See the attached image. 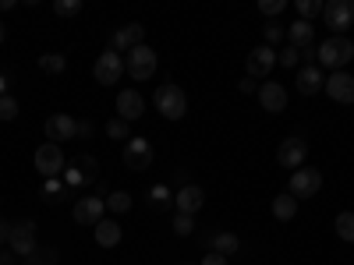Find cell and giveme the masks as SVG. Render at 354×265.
<instances>
[{
	"label": "cell",
	"mask_w": 354,
	"mask_h": 265,
	"mask_svg": "<svg viewBox=\"0 0 354 265\" xmlns=\"http://www.w3.org/2000/svg\"><path fill=\"white\" fill-rule=\"evenodd\" d=\"M153 106L167 117V121H181V117L188 113V96L177 81H163L156 88V96H153Z\"/></svg>",
	"instance_id": "6da1fadb"
},
{
	"label": "cell",
	"mask_w": 354,
	"mask_h": 265,
	"mask_svg": "<svg viewBox=\"0 0 354 265\" xmlns=\"http://www.w3.org/2000/svg\"><path fill=\"white\" fill-rule=\"evenodd\" d=\"M354 57V43L347 36H330L319 43V68H330V71H344Z\"/></svg>",
	"instance_id": "7a4b0ae2"
},
{
	"label": "cell",
	"mask_w": 354,
	"mask_h": 265,
	"mask_svg": "<svg viewBox=\"0 0 354 265\" xmlns=\"http://www.w3.org/2000/svg\"><path fill=\"white\" fill-rule=\"evenodd\" d=\"M156 68H160V61H156V50L153 46L142 43L131 53H124V75L135 78V81H149L156 75Z\"/></svg>",
	"instance_id": "3957f363"
},
{
	"label": "cell",
	"mask_w": 354,
	"mask_h": 265,
	"mask_svg": "<svg viewBox=\"0 0 354 265\" xmlns=\"http://www.w3.org/2000/svg\"><path fill=\"white\" fill-rule=\"evenodd\" d=\"M32 163H36V173L39 177H61L64 173V153H61V145H53V141H43L39 149H36V156H32Z\"/></svg>",
	"instance_id": "277c9868"
},
{
	"label": "cell",
	"mask_w": 354,
	"mask_h": 265,
	"mask_svg": "<svg viewBox=\"0 0 354 265\" xmlns=\"http://www.w3.org/2000/svg\"><path fill=\"white\" fill-rule=\"evenodd\" d=\"M121 159H124V166H128V170L142 173V170H149V166H153L156 153H153L149 138H128V141H124V153H121Z\"/></svg>",
	"instance_id": "5b68a950"
},
{
	"label": "cell",
	"mask_w": 354,
	"mask_h": 265,
	"mask_svg": "<svg viewBox=\"0 0 354 265\" xmlns=\"http://www.w3.org/2000/svg\"><path fill=\"white\" fill-rule=\"evenodd\" d=\"M121 75H124V57L117 53V50H103L96 57V64H93V78L100 85H117V81H121Z\"/></svg>",
	"instance_id": "8992f818"
},
{
	"label": "cell",
	"mask_w": 354,
	"mask_h": 265,
	"mask_svg": "<svg viewBox=\"0 0 354 265\" xmlns=\"http://www.w3.org/2000/svg\"><path fill=\"white\" fill-rule=\"evenodd\" d=\"M322 21L333 28V36H344V28L354 25V0H330L322 4Z\"/></svg>",
	"instance_id": "52a82bcc"
},
{
	"label": "cell",
	"mask_w": 354,
	"mask_h": 265,
	"mask_svg": "<svg viewBox=\"0 0 354 265\" xmlns=\"http://www.w3.org/2000/svg\"><path fill=\"white\" fill-rule=\"evenodd\" d=\"M96 170H100L96 156L82 153V156H71V159H68L64 177H68V184H71V188H82V184H93V181H96Z\"/></svg>",
	"instance_id": "ba28073f"
},
{
	"label": "cell",
	"mask_w": 354,
	"mask_h": 265,
	"mask_svg": "<svg viewBox=\"0 0 354 265\" xmlns=\"http://www.w3.org/2000/svg\"><path fill=\"white\" fill-rule=\"evenodd\" d=\"M8 248L21 258H28L36 251V223L32 219H21V223H11V237H8Z\"/></svg>",
	"instance_id": "9c48e42d"
},
{
	"label": "cell",
	"mask_w": 354,
	"mask_h": 265,
	"mask_svg": "<svg viewBox=\"0 0 354 265\" xmlns=\"http://www.w3.org/2000/svg\"><path fill=\"white\" fill-rule=\"evenodd\" d=\"M103 213H106V202H103L100 195H85V198H78V202H75V209H71V216H75L78 226H96V223L103 219Z\"/></svg>",
	"instance_id": "30bf717a"
},
{
	"label": "cell",
	"mask_w": 354,
	"mask_h": 265,
	"mask_svg": "<svg viewBox=\"0 0 354 265\" xmlns=\"http://www.w3.org/2000/svg\"><path fill=\"white\" fill-rule=\"evenodd\" d=\"M319 188H322V173H319V170L301 166V170L290 173V195H294V198H315Z\"/></svg>",
	"instance_id": "8fae6325"
},
{
	"label": "cell",
	"mask_w": 354,
	"mask_h": 265,
	"mask_svg": "<svg viewBox=\"0 0 354 265\" xmlns=\"http://www.w3.org/2000/svg\"><path fill=\"white\" fill-rule=\"evenodd\" d=\"M305 159H308V145H305L301 138H283V141H280L277 163H280L283 170H301Z\"/></svg>",
	"instance_id": "7c38bea8"
},
{
	"label": "cell",
	"mask_w": 354,
	"mask_h": 265,
	"mask_svg": "<svg viewBox=\"0 0 354 265\" xmlns=\"http://www.w3.org/2000/svg\"><path fill=\"white\" fill-rule=\"evenodd\" d=\"M245 68H248V78H255V81L266 78V75L277 68V50H273V46H266V43L255 46V50L248 53V64H245Z\"/></svg>",
	"instance_id": "4fadbf2b"
},
{
	"label": "cell",
	"mask_w": 354,
	"mask_h": 265,
	"mask_svg": "<svg viewBox=\"0 0 354 265\" xmlns=\"http://www.w3.org/2000/svg\"><path fill=\"white\" fill-rule=\"evenodd\" d=\"M46 138L53 141V145H61V141H71V138H78V121L71 113H53L50 121H46Z\"/></svg>",
	"instance_id": "5bb4252c"
},
{
	"label": "cell",
	"mask_w": 354,
	"mask_h": 265,
	"mask_svg": "<svg viewBox=\"0 0 354 265\" xmlns=\"http://www.w3.org/2000/svg\"><path fill=\"white\" fill-rule=\"evenodd\" d=\"M255 96H259V103H262L266 113H283L287 110V88L280 81H262Z\"/></svg>",
	"instance_id": "9a60e30c"
},
{
	"label": "cell",
	"mask_w": 354,
	"mask_h": 265,
	"mask_svg": "<svg viewBox=\"0 0 354 265\" xmlns=\"http://www.w3.org/2000/svg\"><path fill=\"white\" fill-rule=\"evenodd\" d=\"M142 113H145L142 92H138V88H121V92H117V117L131 124V121H138Z\"/></svg>",
	"instance_id": "2e32d148"
},
{
	"label": "cell",
	"mask_w": 354,
	"mask_h": 265,
	"mask_svg": "<svg viewBox=\"0 0 354 265\" xmlns=\"http://www.w3.org/2000/svg\"><path fill=\"white\" fill-rule=\"evenodd\" d=\"M142 43H145V28H142L138 21L117 28V32L110 36V50H117V53H131V50L142 46Z\"/></svg>",
	"instance_id": "e0dca14e"
},
{
	"label": "cell",
	"mask_w": 354,
	"mask_h": 265,
	"mask_svg": "<svg viewBox=\"0 0 354 265\" xmlns=\"http://www.w3.org/2000/svg\"><path fill=\"white\" fill-rule=\"evenodd\" d=\"M202 205H205V191H202L198 184H181V188H177V195H174V209H177V213L195 216Z\"/></svg>",
	"instance_id": "ac0fdd59"
},
{
	"label": "cell",
	"mask_w": 354,
	"mask_h": 265,
	"mask_svg": "<svg viewBox=\"0 0 354 265\" xmlns=\"http://www.w3.org/2000/svg\"><path fill=\"white\" fill-rule=\"evenodd\" d=\"M322 88H326V96L333 103H354V75H347V71H333Z\"/></svg>",
	"instance_id": "d6986e66"
},
{
	"label": "cell",
	"mask_w": 354,
	"mask_h": 265,
	"mask_svg": "<svg viewBox=\"0 0 354 265\" xmlns=\"http://www.w3.org/2000/svg\"><path fill=\"white\" fill-rule=\"evenodd\" d=\"M287 46H294V50L315 46V25H312V21H301V18H294L290 28H287Z\"/></svg>",
	"instance_id": "ffe728a7"
},
{
	"label": "cell",
	"mask_w": 354,
	"mask_h": 265,
	"mask_svg": "<svg viewBox=\"0 0 354 265\" xmlns=\"http://www.w3.org/2000/svg\"><path fill=\"white\" fill-rule=\"evenodd\" d=\"M93 237H96L100 248H117L121 237H124V230H121V223H113V219H100L93 226Z\"/></svg>",
	"instance_id": "44dd1931"
},
{
	"label": "cell",
	"mask_w": 354,
	"mask_h": 265,
	"mask_svg": "<svg viewBox=\"0 0 354 265\" xmlns=\"http://www.w3.org/2000/svg\"><path fill=\"white\" fill-rule=\"evenodd\" d=\"M294 85H298L301 96H315L319 88L326 85V75H322L319 68H298V81H294Z\"/></svg>",
	"instance_id": "7402d4cb"
},
{
	"label": "cell",
	"mask_w": 354,
	"mask_h": 265,
	"mask_svg": "<svg viewBox=\"0 0 354 265\" xmlns=\"http://www.w3.org/2000/svg\"><path fill=\"white\" fill-rule=\"evenodd\" d=\"M238 248H241V241H238V233H230V230H220V233H213L209 237V251H216V255H238Z\"/></svg>",
	"instance_id": "603a6c76"
},
{
	"label": "cell",
	"mask_w": 354,
	"mask_h": 265,
	"mask_svg": "<svg viewBox=\"0 0 354 265\" xmlns=\"http://www.w3.org/2000/svg\"><path fill=\"white\" fill-rule=\"evenodd\" d=\"M273 216H277L280 223H290L294 216H298V198H294L290 191L277 195V198H273Z\"/></svg>",
	"instance_id": "cb8c5ba5"
},
{
	"label": "cell",
	"mask_w": 354,
	"mask_h": 265,
	"mask_svg": "<svg viewBox=\"0 0 354 265\" xmlns=\"http://www.w3.org/2000/svg\"><path fill=\"white\" fill-rule=\"evenodd\" d=\"M149 205H153L156 213L170 209V205H174V191H170L167 184H156V188H149Z\"/></svg>",
	"instance_id": "d4e9b609"
},
{
	"label": "cell",
	"mask_w": 354,
	"mask_h": 265,
	"mask_svg": "<svg viewBox=\"0 0 354 265\" xmlns=\"http://www.w3.org/2000/svg\"><path fill=\"white\" fill-rule=\"evenodd\" d=\"M39 68H43L46 75H64V71H68V57H64V53H43V57H39Z\"/></svg>",
	"instance_id": "484cf974"
},
{
	"label": "cell",
	"mask_w": 354,
	"mask_h": 265,
	"mask_svg": "<svg viewBox=\"0 0 354 265\" xmlns=\"http://www.w3.org/2000/svg\"><path fill=\"white\" fill-rule=\"evenodd\" d=\"M103 202H106V213H117V216L131 209V195L128 191H110Z\"/></svg>",
	"instance_id": "4316f807"
},
{
	"label": "cell",
	"mask_w": 354,
	"mask_h": 265,
	"mask_svg": "<svg viewBox=\"0 0 354 265\" xmlns=\"http://www.w3.org/2000/svg\"><path fill=\"white\" fill-rule=\"evenodd\" d=\"M333 226H337V237H340V241L354 244V213H340V216L333 219Z\"/></svg>",
	"instance_id": "83f0119b"
},
{
	"label": "cell",
	"mask_w": 354,
	"mask_h": 265,
	"mask_svg": "<svg viewBox=\"0 0 354 265\" xmlns=\"http://www.w3.org/2000/svg\"><path fill=\"white\" fill-rule=\"evenodd\" d=\"M106 138H110V141H128V138H131L128 121H121V117H110V121H106Z\"/></svg>",
	"instance_id": "f1b7e54d"
},
{
	"label": "cell",
	"mask_w": 354,
	"mask_h": 265,
	"mask_svg": "<svg viewBox=\"0 0 354 265\" xmlns=\"http://www.w3.org/2000/svg\"><path fill=\"white\" fill-rule=\"evenodd\" d=\"M294 11H298L301 21H312V18L322 14V4H319V0H294Z\"/></svg>",
	"instance_id": "f546056e"
},
{
	"label": "cell",
	"mask_w": 354,
	"mask_h": 265,
	"mask_svg": "<svg viewBox=\"0 0 354 265\" xmlns=\"http://www.w3.org/2000/svg\"><path fill=\"white\" fill-rule=\"evenodd\" d=\"M174 233H177V237H192V233H195V216L177 213L174 216Z\"/></svg>",
	"instance_id": "4dcf8cb0"
},
{
	"label": "cell",
	"mask_w": 354,
	"mask_h": 265,
	"mask_svg": "<svg viewBox=\"0 0 354 265\" xmlns=\"http://www.w3.org/2000/svg\"><path fill=\"white\" fill-rule=\"evenodd\" d=\"M25 262H28V265H57V251H53V248H36Z\"/></svg>",
	"instance_id": "1f68e13d"
},
{
	"label": "cell",
	"mask_w": 354,
	"mask_h": 265,
	"mask_svg": "<svg viewBox=\"0 0 354 265\" xmlns=\"http://www.w3.org/2000/svg\"><path fill=\"white\" fill-rule=\"evenodd\" d=\"M53 14H61V18L82 14V0H57V4H53Z\"/></svg>",
	"instance_id": "d6a6232c"
},
{
	"label": "cell",
	"mask_w": 354,
	"mask_h": 265,
	"mask_svg": "<svg viewBox=\"0 0 354 265\" xmlns=\"http://www.w3.org/2000/svg\"><path fill=\"white\" fill-rule=\"evenodd\" d=\"M298 61H301V50H294V46H283L277 53V64L280 68H298Z\"/></svg>",
	"instance_id": "836d02e7"
},
{
	"label": "cell",
	"mask_w": 354,
	"mask_h": 265,
	"mask_svg": "<svg viewBox=\"0 0 354 265\" xmlns=\"http://www.w3.org/2000/svg\"><path fill=\"white\" fill-rule=\"evenodd\" d=\"M259 11H262L266 18H277V14L287 11V0H259Z\"/></svg>",
	"instance_id": "e575fe53"
},
{
	"label": "cell",
	"mask_w": 354,
	"mask_h": 265,
	"mask_svg": "<svg viewBox=\"0 0 354 265\" xmlns=\"http://www.w3.org/2000/svg\"><path fill=\"white\" fill-rule=\"evenodd\" d=\"M280 39H287V28L280 21H270V25H266V46H277Z\"/></svg>",
	"instance_id": "d590c367"
},
{
	"label": "cell",
	"mask_w": 354,
	"mask_h": 265,
	"mask_svg": "<svg viewBox=\"0 0 354 265\" xmlns=\"http://www.w3.org/2000/svg\"><path fill=\"white\" fill-rule=\"evenodd\" d=\"M15 117H18V99L0 96V121H15Z\"/></svg>",
	"instance_id": "8d00e7d4"
},
{
	"label": "cell",
	"mask_w": 354,
	"mask_h": 265,
	"mask_svg": "<svg viewBox=\"0 0 354 265\" xmlns=\"http://www.w3.org/2000/svg\"><path fill=\"white\" fill-rule=\"evenodd\" d=\"M43 195H46V202H57V195H64V184L57 181V177H50V181L43 184Z\"/></svg>",
	"instance_id": "74e56055"
},
{
	"label": "cell",
	"mask_w": 354,
	"mask_h": 265,
	"mask_svg": "<svg viewBox=\"0 0 354 265\" xmlns=\"http://www.w3.org/2000/svg\"><path fill=\"white\" fill-rule=\"evenodd\" d=\"M301 57H305V68H319V46H305Z\"/></svg>",
	"instance_id": "f35d334b"
},
{
	"label": "cell",
	"mask_w": 354,
	"mask_h": 265,
	"mask_svg": "<svg viewBox=\"0 0 354 265\" xmlns=\"http://www.w3.org/2000/svg\"><path fill=\"white\" fill-rule=\"evenodd\" d=\"M198 265H230V262H227L223 255H216V251H209V255H205V258H202Z\"/></svg>",
	"instance_id": "ab89813d"
},
{
	"label": "cell",
	"mask_w": 354,
	"mask_h": 265,
	"mask_svg": "<svg viewBox=\"0 0 354 265\" xmlns=\"http://www.w3.org/2000/svg\"><path fill=\"white\" fill-rule=\"evenodd\" d=\"M241 92H245V96L259 92V81H255V78H241Z\"/></svg>",
	"instance_id": "60d3db41"
},
{
	"label": "cell",
	"mask_w": 354,
	"mask_h": 265,
	"mask_svg": "<svg viewBox=\"0 0 354 265\" xmlns=\"http://www.w3.org/2000/svg\"><path fill=\"white\" fill-rule=\"evenodd\" d=\"M78 138H93V121H78Z\"/></svg>",
	"instance_id": "b9f144b4"
},
{
	"label": "cell",
	"mask_w": 354,
	"mask_h": 265,
	"mask_svg": "<svg viewBox=\"0 0 354 265\" xmlns=\"http://www.w3.org/2000/svg\"><path fill=\"white\" fill-rule=\"evenodd\" d=\"M8 237H11V223L0 219V244H8Z\"/></svg>",
	"instance_id": "7bdbcfd3"
},
{
	"label": "cell",
	"mask_w": 354,
	"mask_h": 265,
	"mask_svg": "<svg viewBox=\"0 0 354 265\" xmlns=\"http://www.w3.org/2000/svg\"><path fill=\"white\" fill-rule=\"evenodd\" d=\"M0 96H8V75L0 71Z\"/></svg>",
	"instance_id": "ee69618b"
},
{
	"label": "cell",
	"mask_w": 354,
	"mask_h": 265,
	"mask_svg": "<svg viewBox=\"0 0 354 265\" xmlns=\"http://www.w3.org/2000/svg\"><path fill=\"white\" fill-rule=\"evenodd\" d=\"M15 8V0H0V11H11Z\"/></svg>",
	"instance_id": "f6af8a7d"
},
{
	"label": "cell",
	"mask_w": 354,
	"mask_h": 265,
	"mask_svg": "<svg viewBox=\"0 0 354 265\" xmlns=\"http://www.w3.org/2000/svg\"><path fill=\"white\" fill-rule=\"evenodd\" d=\"M0 265H11V255H0Z\"/></svg>",
	"instance_id": "bcb514c9"
},
{
	"label": "cell",
	"mask_w": 354,
	"mask_h": 265,
	"mask_svg": "<svg viewBox=\"0 0 354 265\" xmlns=\"http://www.w3.org/2000/svg\"><path fill=\"white\" fill-rule=\"evenodd\" d=\"M4 39H8V28H4V25H0V43H4Z\"/></svg>",
	"instance_id": "7dc6e473"
}]
</instances>
